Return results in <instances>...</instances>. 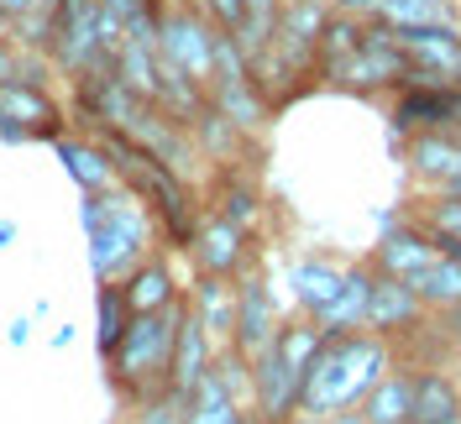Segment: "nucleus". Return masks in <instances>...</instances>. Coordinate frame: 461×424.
<instances>
[{
    "label": "nucleus",
    "instance_id": "nucleus-26",
    "mask_svg": "<svg viewBox=\"0 0 461 424\" xmlns=\"http://www.w3.org/2000/svg\"><path fill=\"white\" fill-rule=\"evenodd\" d=\"M95 320H100V356H111L121 336H126V325H131V304H126V293H121V283H100V299H95Z\"/></svg>",
    "mask_w": 461,
    "mask_h": 424
},
{
    "label": "nucleus",
    "instance_id": "nucleus-35",
    "mask_svg": "<svg viewBox=\"0 0 461 424\" xmlns=\"http://www.w3.org/2000/svg\"><path fill=\"white\" fill-rule=\"evenodd\" d=\"M11 236H16V226H11V221H0V247H5Z\"/></svg>",
    "mask_w": 461,
    "mask_h": 424
},
{
    "label": "nucleus",
    "instance_id": "nucleus-33",
    "mask_svg": "<svg viewBox=\"0 0 461 424\" xmlns=\"http://www.w3.org/2000/svg\"><path fill=\"white\" fill-rule=\"evenodd\" d=\"M27 330H32L27 320H16V325H11V346H27Z\"/></svg>",
    "mask_w": 461,
    "mask_h": 424
},
{
    "label": "nucleus",
    "instance_id": "nucleus-29",
    "mask_svg": "<svg viewBox=\"0 0 461 424\" xmlns=\"http://www.w3.org/2000/svg\"><path fill=\"white\" fill-rule=\"evenodd\" d=\"M194 11H200L204 22L221 32V37H230V42H241V37H247V22H252L247 0H200Z\"/></svg>",
    "mask_w": 461,
    "mask_h": 424
},
{
    "label": "nucleus",
    "instance_id": "nucleus-36",
    "mask_svg": "<svg viewBox=\"0 0 461 424\" xmlns=\"http://www.w3.org/2000/svg\"><path fill=\"white\" fill-rule=\"evenodd\" d=\"M440 194H451V199H461V178H456V184H446V189H440Z\"/></svg>",
    "mask_w": 461,
    "mask_h": 424
},
{
    "label": "nucleus",
    "instance_id": "nucleus-32",
    "mask_svg": "<svg viewBox=\"0 0 461 424\" xmlns=\"http://www.w3.org/2000/svg\"><path fill=\"white\" fill-rule=\"evenodd\" d=\"M446 126H451V131L461 137V79L451 85V121H446Z\"/></svg>",
    "mask_w": 461,
    "mask_h": 424
},
{
    "label": "nucleus",
    "instance_id": "nucleus-21",
    "mask_svg": "<svg viewBox=\"0 0 461 424\" xmlns=\"http://www.w3.org/2000/svg\"><path fill=\"white\" fill-rule=\"evenodd\" d=\"M399 346H425V351H420L414 362H403V367H425V362H435V367L461 372V304L456 310L430 314V320H425L409 340H399Z\"/></svg>",
    "mask_w": 461,
    "mask_h": 424
},
{
    "label": "nucleus",
    "instance_id": "nucleus-15",
    "mask_svg": "<svg viewBox=\"0 0 461 424\" xmlns=\"http://www.w3.org/2000/svg\"><path fill=\"white\" fill-rule=\"evenodd\" d=\"M63 115L42 95V85H0V137H58Z\"/></svg>",
    "mask_w": 461,
    "mask_h": 424
},
{
    "label": "nucleus",
    "instance_id": "nucleus-13",
    "mask_svg": "<svg viewBox=\"0 0 461 424\" xmlns=\"http://www.w3.org/2000/svg\"><path fill=\"white\" fill-rule=\"evenodd\" d=\"M409 424H461V377L451 367H409Z\"/></svg>",
    "mask_w": 461,
    "mask_h": 424
},
{
    "label": "nucleus",
    "instance_id": "nucleus-20",
    "mask_svg": "<svg viewBox=\"0 0 461 424\" xmlns=\"http://www.w3.org/2000/svg\"><path fill=\"white\" fill-rule=\"evenodd\" d=\"M341 273L336 262H325V257H299V262H288V299H294V310L304 314V320H315L330 299H336V288H341Z\"/></svg>",
    "mask_w": 461,
    "mask_h": 424
},
{
    "label": "nucleus",
    "instance_id": "nucleus-30",
    "mask_svg": "<svg viewBox=\"0 0 461 424\" xmlns=\"http://www.w3.org/2000/svg\"><path fill=\"white\" fill-rule=\"evenodd\" d=\"M58 0H0V16H16V22H27L32 11H42V16H53Z\"/></svg>",
    "mask_w": 461,
    "mask_h": 424
},
{
    "label": "nucleus",
    "instance_id": "nucleus-18",
    "mask_svg": "<svg viewBox=\"0 0 461 424\" xmlns=\"http://www.w3.org/2000/svg\"><path fill=\"white\" fill-rule=\"evenodd\" d=\"M215 340L200 330V320L189 314V304H184V320H178V340H173V377L168 388H184V393H194L204 377H210V367H215Z\"/></svg>",
    "mask_w": 461,
    "mask_h": 424
},
{
    "label": "nucleus",
    "instance_id": "nucleus-7",
    "mask_svg": "<svg viewBox=\"0 0 461 424\" xmlns=\"http://www.w3.org/2000/svg\"><path fill=\"white\" fill-rule=\"evenodd\" d=\"M278 325H284V314H278V299H273L267 278L247 267V273L236 278V330H230V346H236L247 362H258L262 351L273 346Z\"/></svg>",
    "mask_w": 461,
    "mask_h": 424
},
{
    "label": "nucleus",
    "instance_id": "nucleus-16",
    "mask_svg": "<svg viewBox=\"0 0 461 424\" xmlns=\"http://www.w3.org/2000/svg\"><path fill=\"white\" fill-rule=\"evenodd\" d=\"M373 278L377 267L373 262H351L341 273V288H336V299L315 314V325L325 336H341V330H367V299H373Z\"/></svg>",
    "mask_w": 461,
    "mask_h": 424
},
{
    "label": "nucleus",
    "instance_id": "nucleus-4",
    "mask_svg": "<svg viewBox=\"0 0 461 424\" xmlns=\"http://www.w3.org/2000/svg\"><path fill=\"white\" fill-rule=\"evenodd\" d=\"M403 79H409V53L399 48V32L383 16H367L362 48L346 58L341 68H330L320 85L346 89V95H393V89H403Z\"/></svg>",
    "mask_w": 461,
    "mask_h": 424
},
{
    "label": "nucleus",
    "instance_id": "nucleus-23",
    "mask_svg": "<svg viewBox=\"0 0 461 424\" xmlns=\"http://www.w3.org/2000/svg\"><path fill=\"white\" fill-rule=\"evenodd\" d=\"M210 210H215L221 221H230V226L252 230L262 221V189H258V178L226 173V178L215 184V194H210Z\"/></svg>",
    "mask_w": 461,
    "mask_h": 424
},
{
    "label": "nucleus",
    "instance_id": "nucleus-9",
    "mask_svg": "<svg viewBox=\"0 0 461 424\" xmlns=\"http://www.w3.org/2000/svg\"><path fill=\"white\" fill-rule=\"evenodd\" d=\"M435 257H440V247H435V236L414 215L409 221H393V226H383V236H377V247L367 252V262H373L383 278H403L414 283L425 267H430Z\"/></svg>",
    "mask_w": 461,
    "mask_h": 424
},
{
    "label": "nucleus",
    "instance_id": "nucleus-38",
    "mask_svg": "<svg viewBox=\"0 0 461 424\" xmlns=\"http://www.w3.org/2000/svg\"><path fill=\"white\" fill-rule=\"evenodd\" d=\"M456 5H461V0H456Z\"/></svg>",
    "mask_w": 461,
    "mask_h": 424
},
{
    "label": "nucleus",
    "instance_id": "nucleus-22",
    "mask_svg": "<svg viewBox=\"0 0 461 424\" xmlns=\"http://www.w3.org/2000/svg\"><path fill=\"white\" fill-rule=\"evenodd\" d=\"M58 158H63V168L74 173V184L85 189V194H100V189H115L121 178H115V163H111V152L100 147V141H68V137H58Z\"/></svg>",
    "mask_w": 461,
    "mask_h": 424
},
{
    "label": "nucleus",
    "instance_id": "nucleus-25",
    "mask_svg": "<svg viewBox=\"0 0 461 424\" xmlns=\"http://www.w3.org/2000/svg\"><path fill=\"white\" fill-rule=\"evenodd\" d=\"M414 293L425 299V310L440 314V310H456L461 304V257H435L430 267L414 278Z\"/></svg>",
    "mask_w": 461,
    "mask_h": 424
},
{
    "label": "nucleus",
    "instance_id": "nucleus-5",
    "mask_svg": "<svg viewBox=\"0 0 461 424\" xmlns=\"http://www.w3.org/2000/svg\"><path fill=\"white\" fill-rule=\"evenodd\" d=\"M215 42H221V32L210 27L194 5L163 11V22H158V53L168 58L178 74H189L204 95H210V79H215Z\"/></svg>",
    "mask_w": 461,
    "mask_h": 424
},
{
    "label": "nucleus",
    "instance_id": "nucleus-6",
    "mask_svg": "<svg viewBox=\"0 0 461 424\" xmlns=\"http://www.w3.org/2000/svg\"><path fill=\"white\" fill-rule=\"evenodd\" d=\"M189 262H194V278H241L252 267V230L221 221L215 210L194 221V236H189Z\"/></svg>",
    "mask_w": 461,
    "mask_h": 424
},
{
    "label": "nucleus",
    "instance_id": "nucleus-19",
    "mask_svg": "<svg viewBox=\"0 0 461 424\" xmlns=\"http://www.w3.org/2000/svg\"><path fill=\"white\" fill-rule=\"evenodd\" d=\"M121 293H126L131 314H158V310H168V304L184 299V288H178V278H173L168 257H147V262H137V267L121 278Z\"/></svg>",
    "mask_w": 461,
    "mask_h": 424
},
{
    "label": "nucleus",
    "instance_id": "nucleus-27",
    "mask_svg": "<svg viewBox=\"0 0 461 424\" xmlns=\"http://www.w3.org/2000/svg\"><path fill=\"white\" fill-rule=\"evenodd\" d=\"M189 409H194V393H184V388H158V393H147V398L131 403L126 424H189Z\"/></svg>",
    "mask_w": 461,
    "mask_h": 424
},
{
    "label": "nucleus",
    "instance_id": "nucleus-12",
    "mask_svg": "<svg viewBox=\"0 0 461 424\" xmlns=\"http://www.w3.org/2000/svg\"><path fill=\"white\" fill-rule=\"evenodd\" d=\"M299 388H304V377L288 367L273 346L252 362V414H258V419L288 424L299 414Z\"/></svg>",
    "mask_w": 461,
    "mask_h": 424
},
{
    "label": "nucleus",
    "instance_id": "nucleus-2",
    "mask_svg": "<svg viewBox=\"0 0 461 424\" xmlns=\"http://www.w3.org/2000/svg\"><path fill=\"white\" fill-rule=\"evenodd\" d=\"M85 230L89 247H95V278L100 283H121L137 262L152 257V210L131 189H100V194H85Z\"/></svg>",
    "mask_w": 461,
    "mask_h": 424
},
{
    "label": "nucleus",
    "instance_id": "nucleus-24",
    "mask_svg": "<svg viewBox=\"0 0 461 424\" xmlns=\"http://www.w3.org/2000/svg\"><path fill=\"white\" fill-rule=\"evenodd\" d=\"M362 424H409V367L393 362V372H383L373 393L362 398Z\"/></svg>",
    "mask_w": 461,
    "mask_h": 424
},
{
    "label": "nucleus",
    "instance_id": "nucleus-31",
    "mask_svg": "<svg viewBox=\"0 0 461 424\" xmlns=\"http://www.w3.org/2000/svg\"><path fill=\"white\" fill-rule=\"evenodd\" d=\"M330 5H336V11H351V16H373L383 0H330Z\"/></svg>",
    "mask_w": 461,
    "mask_h": 424
},
{
    "label": "nucleus",
    "instance_id": "nucleus-17",
    "mask_svg": "<svg viewBox=\"0 0 461 424\" xmlns=\"http://www.w3.org/2000/svg\"><path fill=\"white\" fill-rule=\"evenodd\" d=\"M184 304H189V314L200 320V330L215 346H230V330H236V278H194Z\"/></svg>",
    "mask_w": 461,
    "mask_h": 424
},
{
    "label": "nucleus",
    "instance_id": "nucleus-3",
    "mask_svg": "<svg viewBox=\"0 0 461 424\" xmlns=\"http://www.w3.org/2000/svg\"><path fill=\"white\" fill-rule=\"evenodd\" d=\"M178 320H184V299H178V304H168V310H158V314H131V325H126L121 346L105 356V362H111L115 393L126 398V403H137V398L168 388Z\"/></svg>",
    "mask_w": 461,
    "mask_h": 424
},
{
    "label": "nucleus",
    "instance_id": "nucleus-37",
    "mask_svg": "<svg viewBox=\"0 0 461 424\" xmlns=\"http://www.w3.org/2000/svg\"><path fill=\"white\" fill-rule=\"evenodd\" d=\"M288 424H325V419H310V414H294Z\"/></svg>",
    "mask_w": 461,
    "mask_h": 424
},
{
    "label": "nucleus",
    "instance_id": "nucleus-10",
    "mask_svg": "<svg viewBox=\"0 0 461 424\" xmlns=\"http://www.w3.org/2000/svg\"><path fill=\"white\" fill-rule=\"evenodd\" d=\"M430 320V310H425V299L414 293V283H403V278H383L377 273L373 278V299H367V330L383 340H409L420 325Z\"/></svg>",
    "mask_w": 461,
    "mask_h": 424
},
{
    "label": "nucleus",
    "instance_id": "nucleus-14",
    "mask_svg": "<svg viewBox=\"0 0 461 424\" xmlns=\"http://www.w3.org/2000/svg\"><path fill=\"white\" fill-rule=\"evenodd\" d=\"M451 121V85H403L388 95V131L393 141L414 131H435Z\"/></svg>",
    "mask_w": 461,
    "mask_h": 424
},
{
    "label": "nucleus",
    "instance_id": "nucleus-1",
    "mask_svg": "<svg viewBox=\"0 0 461 424\" xmlns=\"http://www.w3.org/2000/svg\"><path fill=\"white\" fill-rule=\"evenodd\" d=\"M393 362H399L393 340L373 336V330H341V336H325L315 367L304 372L299 414H310V419H330V414H351V409H362V398L383 383V372H393Z\"/></svg>",
    "mask_w": 461,
    "mask_h": 424
},
{
    "label": "nucleus",
    "instance_id": "nucleus-28",
    "mask_svg": "<svg viewBox=\"0 0 461 424\" xmlns=\"http://www.w3.org/2000/svg\"><path fill=\"white\" fill-rule=\"evenodd\" d=\"M373 16L393 27H425V22H461V5L456 0H383Z\"/></svg>",
    "mask_w": 461,
    "mask_h": 424
},
{
    "label": "nucleus",
    "instance_id": "nucleus-11",
    "mask_svg": "<svg viewBox=\"0 0 461 424\" xmlns=\"http://www.w3.org/2000/svg\"><path fill=\"white\" fill-rule=\"evenodd\" d=\"M393 32H399V48L409 53L414 68L440 74L446 85L461 79V22H425V27H393Z\"/></svg>",
    "mask_w": 461,
    "mask_h": 424
},
{
    "label": "nucleus",
    "instance_id": "nucleus-8",
    "mask_svg": "<svg viewBox=\"0 0 461 424\" xmlns=\"http://www.w3.org/2000/svg\"><path fill=\"white\" fill-rule=\"evenodd\" d=\"M399 158H403V168H409V178H414V189H425V194H440L446 184L461 178V137L451 126L403 137Z\"/></svg>",
    "mask_w": 461,
    "mask_h": 424
},
{
    "label": "nucleus",
    "instance_id": "nucleus-34",
    "mask_svg": "<svg viewBox=\"0 0 461 424\" xmlns=\"http://www.w3.org/2000/svg\"><path fill=\"white\" fill-rule=\"evenodd\" d=\"M325 424H362V414H357V409H351V414H330Z\"/></svg>",
    "mask_w": 461,
    "mask_h": 424
}]
</instances>
